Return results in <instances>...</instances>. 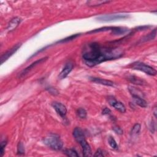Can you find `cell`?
I'll return each instance as SVG.
<instances>
[{"mask_svg": "<svg viewBox=\"0 0 157 157\" xmlns=\"http://www.w3.org/2000/svg\"><path fill=\"white\" fill-rule=\"evenodd\" d=\"M123 55V52L119 49L101 47L99 44L94 43L86 46L82 58L87 66L93 67L102 62L119 59Z\"/></svg>", "mask_w": 157, "mask_h": 157, "instance_id": "cell-1", "label": "cell"}, {"mask_svg": "<svg viewBox=\"0 0 157 157\" xmlns=\"http://www.w3.org/2000/svg\"><path fill=\"white\" fill-rule=\"evenodd\" d=\"M44 143L49 147L55 150H59L63 148V143L60 137L55 135H50L43 139Z\"/></svg>", "mask_w": 157, "mask_h": 157, "instance_id": "cell-2", "label": "cell"}, {"mask_svg": "<svg viewBox=\"0 0 157 157\" xmlns=\"http://www.w3.org/2000/svg\"><path fill=\"white\" fill-rule=\"evenodd\" d=\"M131 68L135 70H139L150 75H156V71L154 68L141 62H135L131 64Z\"/></svg>", "mask_w": 157, "mask_h": 157, "instance_id": "cell-3", "label": "cell"}, {"mask_svg": "<svg viewBox=\"0 0 157 157\" xmlns=\"http://www.w3.org/2000/svg\"><path fill=\"white\" fill-rule=\"evenodd\" d=\"M128 15L126 14H109V15H105L99 17L98 19L99 21L101 22H110L112 20H120V19H124L127 18Z\"/></svg>", "mask_w": 157, "mask_h": 157, "instance_id": "cell-4", "label": "cell"}, {"mask_svg": "<svg viewBox=\"0 0 157 157\" xmlns=\"http://www.w3.org/2000/svg\"><path fill=\"white\" fill-rule=\"evenodd\" d=\"M109 103L112 107H114L116 110H117L121 113H125L126 112V107L124 104L120 102L117 101L113 97L109 98Z\"/></svg>", "mask_w": 157, "mask_h": 157, "instance_id": "cell-5", "label": "cell"}, {"mask_svg": "<svg viewBox=\"0 0 157 157\" xmlns=\"http://www.w3.org/2000/svg\"><path fill=\"white\" fill-rule=\"evenodd\" d=\"M52 106L56 110V112L58 113L60 116L62 118H64L66 116L67 113V109L65 106H64L63 104L58 102H54L52 103Z\"/></svg>", "mask_w": 157, "mask_h": 157, "instance_id": "cell-6", "label": "cell"}, {"mask_svg": "<svg viewBox=\"0 0 157 157\" xmlns=\"http://www.w3.org/2000/svg\"><path fill=\"white\" fill-rule=\"evenodd\" d=\"M21 46V44H17L14 45L13 48L7 51L4 54H3L1 57V63L3 64L5 61H6L10 57L12 56L14 53L17 51Z\"/></svg>", "mask_w": 157, "mask_h": 157, "instance_id": "cell-7", "label": "cell"}, {"mask_svg": "<svg viewBox=\"0 0 157 157\" xmlns=\"http://www.w3.org/2000/svg\"><path fill=\"white\" fill-rule=\"evenodd\" d=\"M47 57L43 58V59H39V60H37V61H36L33 62V63H31L30 66H28L27 68H26L25 69H24V70H23V71H22V73L20 74V75H19L20 77H22L25 76V75L27 74H28L29 72H30L33 68H34L35 66H36L37 65H38L39 64L41 63L42 62L44 61L45 60H47Z\"/></svg>", "mask_w": 157, "mask_h": 157, "instance_id": "cell-8", "label": "cell"}, {"mask_svg": "<svg viewBox=\"0 0 157 157\" xmlns=\"http://www.w3.org/2000/svg\"><path fill=\"white\" fill-rule=\"evenodd\" d=\"M73 64L71 62L67 63L61 72L60 73L59 75V79L61 80L66 78L68 75V74L73 70Z\"/></svg>", "mask_w": 157, "mask_h": 157, "instance_id": "cell-9", "label": "cell"}, {"mask_svg": "<svg viewBox=\"0 0 157 157\" xmlns=\"http://www.w3.org/2000/svg\"><path fill=\"white\" fill-rule=\"evenodd\" d=\"M81 147L82 148V152H83V156L85 157L90 156L91 155V150L90 145L88 144L85 140V139H82V141H80L79 142Z\"/></svg>", "mask_w": 157, "mask_h": 157, "instance_id": "cell-10", "label": "cell"}, {"mask_svg": "<svg viewBox=\"0 0 157 157\" xmlns=\"http://www.w3.org/2000/svg\"><path fill=\"white\" fill-rule=\"evenodd\" d=\"M91 82H95L96 84H101L103 85H106V86H113L114 85V83L112 81L106 80V79H104L101 78H98V77H90L89 79Z\"/></svg>", "mask_w": 157, "mask_h": 157, "instance_id": "cell-11", "label": "cell"}, {"mask_svg": "<svg viewBox=\"0 0 157 157\" xmlns=\"http://www.w3.org/2000/svg\"><path fill=\"white\" fill-rule=\"evenodd\" d=\"M73 136L78 143L85 138V135L82 130L79 127H76L73 131Z\"/></svg>", "mask_w": 157, "mask_h": 157, "instance_id": "cell-12", "label": "cell"}, {"mask_svg": "<svg viewBox=\"0 0 157 157\" xmlns=\"http://www.w3.org/2000/svg\"><path fill=\"white\" fill-rule=\"evenodd\" d=\"M21 19L19 17H15V18L11 20L8 24V26L7 29L9 31H12L15 30V28L18 27L20 23L21 22Z\"/></svg>", "mask_w": 157, "mask_h": 157, "instance_id": "cell-13", "label": "cell"}, {"mask_svg": "<svg viewBox=\"0 0 157 157\" xmlns=\"http://www.w3.org/2000/svg\"><path fill=\"white\" fill-rule=\"evenodd\" d=\"M133 98L135 103L139 106L141 107H146L147 106V103L139 96L135 94H133Z\"/></svg>", "mask_w": 157, "mask_h": 157, "instance_id": "cell-14", "label": "cell"}, {"mask_svg": "<svg viewBox=\"0 0 157 157\" xmlns=\"http://www.w3.org/2000/svg\"><path fill=\"white\" fill-rule=\"evenodd\" d=\"M127 79L131 83L136 84V85H142L144 84V82H145L143 80L135 76V75H129V76H128Z\"/></svg>", "mask_w": 157, "mask_h": 157, "instance_id": "cell-15", "label": "cell"}, {"mask_svg": "<svg viewBox=\"0 0 157 157\" xmlns=\"http://www.w3.org/2000/svg\"><path fill=\"white\" fill-rule=\"evenodd\" d=\"M110 1H98V0H96V1H89L87 2V4L88 6L90 7H95L98 6L104 5V4L109 3Z\"/></svg>", "mask_w": 157, "mask_h": 157, "instance_id": "cell-16", "label": "cell"}, {"mask_svg": "<svg viewBox=\"0 0 157 157\" xmlns=\"http://www.w3.org/2000/svg\"><path fill=\"white\" fill-rule=\"evenodd\" d=\"M156 28H155L152 31H151L149 34H147V36H145V37L142 38V41L146 42V41H149V40H153L156 37Z\"/></svg>", "mask_w": 157, "mask_h": 157, "instance_id": "cell-17", "label": "cell"}, {"mask_svg": "<svg viewBox=\"0 0 157 157\" xmlns=\"http://www.w3.org/2000/svg\"><path fill=\"white\" fill-rule=\"evenodd\" d=\"M126 31H128L127 29L120 27H114L112 30V34H115V35H120V34L125 33Z\"/></svg>", "mask_w": 157, "mask_h": 157, "instance_id": "cell-18", "label": "cell"}, {"mask_svg": "<svg viewBox=\"0 0 157 157\" xmlns=\"http://www.w3.org/2000/svg\"><path fill=\"white\" fill-rule=\"evenodd\" d=\"M140 130H141V125L139 124H136L133 127L131 131V135L132 136L137 135V134H139V133L140 132Z\"/></svg>", "mask_w": 157, "mask_h": 157, "instance_id": "cell-19", "label": "cell"}, {"mask_svg": "<svg viewBox=\"0 0 157 157\" xmlns=\"http://www.w3.org/2000/svg\"><path fill=\"white\" fill-rule=\"evenodd\" d=\"M87 111L83 108H79L77 110V115L80 119H85L87 117Z\"/></svg>", "mask_w": 157, "mask_h": 157, "instance_id": "cell-20", "label": "cell"}, {"mask_svg": "<svg viewBox=\"0 0 157 157\" xmlns=\"http://www.w3.org/2000/svg\"><path fill=\"white\" fill-rule=\"evenodd\" d=\"M65 154H66L68 156H72V157H78L79 155L76 152V151L73 149H66L64 152Z\"/></svg>", "mask_w": 157, "mask_h": 157, "instance_id": "cell-21", "label": "cell"}, {"mask_svg": "<svg viewBox=\"0 0 157 157\" xmlns=\"http://www.w3.org/2000/svg\"><path fill=\"white\" fill-rule=\"evenodd\" d=\"M114 27H103V28H100L98 29H96V30H92L91 31H89V33H98V32H102V31H109V30H112Z\"/></svg>", "mask_w": 157, "mask_h": 157, "instance_id": "cell-22", "label": "cell"}, {"mask_svg": "<svg viewBox=\"0 0 157 157\" xmlns=\"http://www.w3.org/2000/svg\"><path fill=\"white\" fill-rule=\"evenodd\" d=\"M108 142H109L110 146L113 149H118L117 144V142H116L115 139L112 136H109V137Z\"/></svg>", "mask_w": 157, "mask_h": 157, "instance_id": "cell-23", "label": "cell"}, {"mask_svg": "<svg viewBox=\"0 0 157 157\" xmlns=\"http://www.w3.org/2000/svg\"><path fill=\"white\" fill-rule=\"evenodd\" d=\"M79 36V34H73V35H71L70 36H69L66 38H65L63 39H61L60 41H59L58 43H67L68 41H71V40L74 39L75 38H76L77 37H78Z\"/></svg>", "mask_w": 157, "mask_h": 157, "instance_id": "cell-24", "label": "cell"}, {"mask_svg": "<svg viewBox=\"0 0 157 157\" xmlns=\"http://www.w3.org/2000/svg\"><path fill=\"white\" fill-rule=\"evenodd\" d=\"M25 154L24 145L22 142H19L17 145V154L22 155Z\"/></svg>", "mask_w": 157, "mask_h": 157, "instance_id": "cell-25", "label": "cell"}, {"mask_svg": "<svg viewBox=\"0 0 157 157\" xmlns=\"http://www.w3.org/2000/svg\"><path fill=\"white\" fill-rule=\"evenodd\" d=\"M113 130L114 131H115V133H116L117 134H118V135H122V134L124 133V131L123 130H122L120 127L117 126H114L113 127Z\"/></svg>", "mask_w": 157, "mask_h": 157, "instance_id": "cell-26", "label": "cell"}, {"mask_svg": "<svg viewBox=\"0 0 157 157\" xmlns=\"http://www.w3.org/2000/svg\"><path fill=\"white\" fill-rule=\"evenodd\" d=\"M7 144V141H2L1 142V155L3 156L4 153V148L6 147V145Z\"/></svg>", "mask_w": 157, "mask_h": 157, "instance_id": "cell-27", "label": "cell"}, {"mask_svg": "<svg viewBox=\"0 0 157 157\" xmlns=\"http://www.w3.org/2000/svg\"><path fill=\"white\" fill-rule=\"evenodd\" d=\"M94 156L95 157H96V156H104V154H103V151L100 149H99L97 150V151L96 152L95 154L94 155Z\"/></svg>", "mask_w": 157, "mask_h": 157, "instance_id": "cell-28", "label": "cell"}, {"mask_svg": "<svg viewBox=\"0 0 157 157\" xmlns=\"http://www.w3.org/2000/svg\"><path fill=\"white\" fill-rule=\"evenodd\" d=\"M50 93L51 94L54 95H56L58 94V91L55 89H53V88H49V89H48Z\"/></svg>", "mask_w": 157, "mask_h": 157, "instance_id": "cell-29", "label": "cell"}, {"mask_svg": "<svg viewBox=\"0 0 157 157\" xmlns=\"http://www.w3.org/2000/svg\"><path fill=\"white\" fill-rule=\"evenodd\" d=\"M110 112H111V111H110V110L109 109H108V108H107V107H105V108H104V109H103L102 114H103V115H108V114H109Z\"/></svg>", "mask_w": 157, "mask_h": 157, "instance_id": "cell-30", "label": "cell"}, {"mask_svg": "<svg viewBox=\"0 0 157 157\" xmlns=\"http://www.w3.org/2000/svg\"><path fill=\"white\" fill-rule=\"evenodd\" d=\"M154 114L155 115V117H156V107H154Z\"/></svg>", "mask_w": 157, "mask_h": 157, "instance_id": "cell-31", "label": "cell"}]
</instances>
